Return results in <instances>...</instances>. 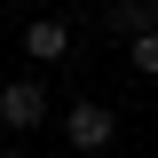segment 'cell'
Instances as JSON below:
<instances>
[{
  "label": "cell",
  "instance_id": "obj_2",
  "mask_svg": "<svg viewBox=\"0 0 158 158\" xmlns=\"http://www.w3.org/2000/svg\"><path fill=\"white\" fill-rule=\"evenodd\" d=\"M48 118V87L40 79H8L0 87V127H40Z\"/></svg>",
  "mask_w": 158,
  "mask_h": 158
},
{
  "label": "cell",
  "instance_id": "obj_5",
  "mask_svg": "<svg viewBox=\"0 0 158 158\" xmlns=\"http://www.w3.org/2000/svg\"><path fill=\"white\" fill-rule=\"evenodd\" d=\"M127 63H135L142 79H158V32H150V40H135V48H127Z\"/></svg>",
  "mask_w": 158,
  "mask_h": 158
},
{
  "label": "cell",
  "instance_id": "obj_4",
  "mask_svg": "<svg viewBox=\"0 0 158 158\" xmlns=\"http://www.w3.org/2000/svg\"><path fill=\"white\" fill-rule=\"evenodd\" d=\"M24 56H32V63H63V56H71V24H63V16H32V24H24Z\"/></svg>",
  "mask_w": 158,
  "mask_h": 158
},
{
  "label": "cell",
  "instance_id": "obj_6",
  "mask_svg": "<svg viewBox=\"0 0 158 158\" xmlns=\"http://www.w3.org/2000/svg\"><path fill=\"white\" fill-rule=\"evenodd\" d=\"M0 158H24V150H0Z\"/></svg>",
  "mask_w": 158,
  "mask_h": 158
},
{
  "label": "cell",
  "instance_id": "obj_3",
  "mask_svg": "<svg viewBox=\"0 0 158 158\" xmlns=\"http://www.w3.org/2000/svg\"><path fill=\"white\" fill-rule=\"evenodd\" d=\"M103 32H118L127 48L150 40V32H158V0H111V8H103Z\"/></svg>",
  "mask_w": 158,
  "mask_h": 158
},
{
  "label": "cell",
  "instance_id": "obj_1",
  "mask_svg": "<svg viewBox=\"0 0 158 158\" xmlns=\"http://www.w3.org/2000/svg\"><path fill=\"white\" fill-rule=\"evenodd\" d=\"M111 135H118V118L103 111V103H71V111H63V142H71V150H111Z\"/></svg>",
  "mask_w": 158,
  "mask_h": 158
}]
</instances>
